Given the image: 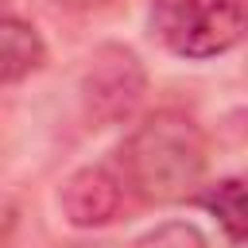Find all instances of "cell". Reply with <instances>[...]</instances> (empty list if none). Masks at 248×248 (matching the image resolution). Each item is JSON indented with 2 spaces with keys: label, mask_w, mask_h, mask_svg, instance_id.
<instances>
[{
  "label": "cell",
  "mask_w": 248,
  "mask_h": 248,
  "mask_svg": "<svg viewBox=\"0 0 248 248\" xmlns=\"http://www.w3.org/2000/svg\"><path fill=\"white\" fill-rule=\"evenodd\" d=\"M70 8H78V12H93V8H108L112 0H66Z\"/></svg>",
  "instance_id": "obj_8"
},
{
  "label": "cell",
  "mask_w": 248,
  "mask_h": 248,
  "mask_svg": "<svg viewBox=\"0 0 248 248\" xmlns=\"http://www.w3.org/2000/svg\"><path fill=\"white\" fill-rule=\"evenodd\" d=\"M186 202H198L202 209H209V213L217 217V225L225 229V236H229L232 248L244 244V221H248V217H244V182H240L236 174L217 178V182L194 190Z\"/></svg>",
  "instance_id": "obj_6"
},
{
  "label": "cell",
  "mask_w": 248,
  "mask_h": 248,
  "mask_svg": "<svg viewBox=\"0 0 248 248\" xmlns=\"http://www.w3.org/2000/svg\"><path fill=\"white\" fill-rule=\"evenodd\" d=\"M124 198H128V190L120 182V174L105 163L74 170L58 190L62 217L74 229H101V225L116 221L120 209H124Z\"/></svg>",
  "instance_id": "obj_4"
},
{
  "label": "cell",
  "mask_w": 248,
  "mask_h": 248,
  "mask_svg": "<svg viewBox=\"0 0 248 248\" xmlns=\"http://www.w3.org/2000/svg\"><path fill=\"white\" fill-rule=\"evenodd\" d=\"M155 39L178 58H217L244 39L248 0H147Z\"/></svg>",
  "instance_id": "obj_2"
},
{
  "label": "cell",
  "mask_w": 248,
  "mask_h": 248,
  "mask_svg": "<svg viewBox=\"0 0 248 248\" xmlns=\"http://www.w3.org/2000/svg\"><path fill=\"white\" fill-rule=\"evenodd\" d=\"M209 167V143L194 116L178 108H159L143 116L116 147V174L128 194L143 205L186 202Z\"/></svg>",
  "instance_id": "obj_1"
},
{
  "label": "cell",
  "mask_w": 248,
  "mask_h": 248,
  "mask_svg": "<svg viewBox=\"0 0 248 248\" xmlns=\"http://www.w3.org/2000/svg\"><path fill=\"white\" fill-rule=\"evenodd\" d=\"M147 93V70L140 54L124 43H101L78 78V97H81V116L89 128H112L136 116Z\"/></svg>",
  "instance_id": "obj_3"
},
{
  "label": "cell",
  "mask_w": 248,
  "mask_h": 248,
  "mask_svg": "<svg viewBox=\"0 0 248 248\" xmlns=\"http://www.w3.org/2000/svg\"><path fill=\"white\" fill-rule=\"evenodd\" d=\"M0 4H4V0H0Z\"/></svg>",
  "instance_id": "obj_9"
},
{
  "label": "cell",
  "mask_w": 248,
  "mask_h": 248,
  "mask_svg": "<svg viewBox=\"0 0 248 248\" xmlns=\"http://www.w3.org/2000/svg\"><path fill=\"white\" fill-rule=\"evenodd\" d=\"M43 62H46L43 35L19 16H0V85L31 78Z\"/></svg>",
  "instance_id": "obj_5"
},
{
  "label": "cell",
  "mask_w": 248,
  "mask_h": 248,
  "mask_svg": "<svg viewBox=\"0 0 248 248\" xmlns=\"http://www.w3.org/2000/svg\"><path fill=\"white\" fill-rule=\"evenodd\" d=\"M78 248H205V236L186 221H167L159 229H147L132 244H78Z\"/></svg>",
  "instance_id": "obj_7"
}]
</instances>
